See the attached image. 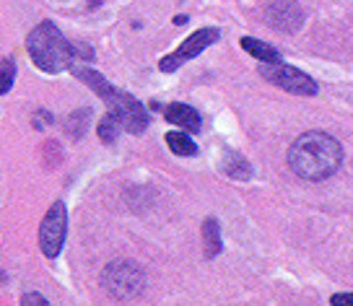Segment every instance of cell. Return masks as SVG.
I'll use <instances>...</instances> for the list:
<instances>
[{
	"label": "cell",
	"instance_id": "cell-1",
	"mask_svg": "<svg viewBox=\"0 0 353 306\" xmlns=\"http://www.w3.org/2000/svg\"><path fill=\"white\" fill-rule=\"evenodd\" d=\"M343 164V148L332 135L312 130L299 135L288 148V166L291 172L307 182H320L338 172Z\"/></svg>",
	"mask_w": 353,
	"mask_h": 306
},
{
	"label": "cell",
	"instance_id": "cell-2",
	"mask_svg": "<svg viewBox=\"0 0 353 306\" xmlns=\"http://www.w3.org/2000/svg\"><path fill=\"white\" fill-rule=\"evenodd\" d=\"M26 52H29L32 63L42 73H52L55 76V73H63L65 68L73 65L76 47L63 37V32L57 29V23L42 21L29 32Z\"/></svg>",
	"mask_w": 353,
	"mask_h": 306
},
{
	"label": "cell",
	"instance_id": "cell-3",
	"mask_svg": "<svg viewBox=\"0 0 353 306\" xmlns=\"http://www.w3.org/2000/svg\"><path fill=\"white\" fill-rule=\"evenodd\" d=\"M145 275L132 260H114L104 267L101 273V288L112 296V298H135V296L143 291Z\"/></svg>",
	"mask_w": 353,
	"mask_h": 306
},
{
	"label": "cell",
	"instance_id": "cell-4",
	"mask_svg": "<svg viewBox=\"0 0 353 306\" xmlns=\"http://www.w3.org/2000/svg\"><path fill=\"white\" fill-rule=\"evenodd\" d=\"M68 236V208L63 200H55L50 210L44 213L42 223H39V249L47 260H55L63 252Z\"/></svg>",
	"mask_w": 353,
	"mask_h": 306
},
{
	"label": "cell",
	"instance_id": "cell-5",
	"mask_svg": "<svg viewBox=\"0 0 353 306\" xmlns=\"http://www.w3.org/2000/svg\"><path fill=\"white\" fill-rule=\"evenodd\" d=\"M260 76L268 83L283 88L288 94H296V96H314L317 94V83L307 73H301L299 68H291L286 63H281V60L278 63H263L260 65Z\"/></svg>",
	"mask_w": 353,
	"mask_h": 306
},
{
	"label": "cell",
	"instance_id": "cell-6",
	"mask_svg": "<svg viewBox=\"0 0 353 306\" xmlns=\"http://www.w3.org/2000/svg\"><path fill=\"white\" fill-rule=\"evenodd\" d=\"M219 37H221V32L219 29H213V26L198 29L195 34H190L188 39L179 44L174 52H169L166 57L159 60V70H161V73H174V70H179L188 60L198 57L203 50H208L210 44L219 42Z\"/></svg>",
	"mask_w": 353,
	"mask_h": 306
},
{
	"label": "cell",
	"instance_id": "cell-7",
	"mask_svg": "<svg viewBox=\"0 0 353 306\" xmlns=\"http://www.w3.org/2000/svg\"><path fill=\"white\" fill-rule=\"evenodd\" d=\"M107 107H110V112L117 114V120L122 122V130L125 132H130V135L145 132V127H148V112H145V107L132 94L117 91Z\"/></svg>",
	"mask_w": 353,
	"mask_h": 306
},
{
	"label": "cell",
	"instance_id": "cell-8",
	"mask_svg": "<svg viewBox=\"0 0 353 306\" xmlns=\"http://www.w3.org/2000/svg\"><path fill=\"white\" fill-rule=\"evenodd\" d=\"M265 21L283 34H294L304 23V11L296 0H273L265 11Z\"/></svg>",
	"mask_w": 353,
	"mask_h": 306
},
{
	"label": "cell",
	"instance_id": "cell-9",
	"mask_svg": "<svg viewBox=\"0 0 353 306\" xmlns=\"http://www.w3.org/2000/svg\"><path fill=\"white\" fill-rule=\"evenodd\" d=\"M73 70V76L78 78V81H83L88 88H94V94L104 101V104H110L112 99H114V94H117V88L112 86L107 78L101 76V73H97V70H91V68H83V65H73L70 68Z\"/></svg>",
	"mask_w": 353,
	"mask_h": 306
},
{
	"label": "cell",
	"instance_id": "cell-10",
	"mask_svg": "<svg viewBox=\"0 0 353 306\" xmlns=\"http://www.w3.org/2000/svg\"><path fill=\"white\" fill-rule=\"evenodd\" d=\"M164 120L172 122V125H179L182 130L188 132H200L203 127V120H200V114L195 107H190V104H169L164 110Z\"/></svg>",
	"mask_w": 353,
	"mask_h": 306
},
{
	"label": "cell",
	"instance_id": "cell-11",
	"mask_svg": "<svg viewBox=\"0 0 353 306\" xmlns=\"http://www.w3.org/2000/svg\"><path fill=\"white\" fill-rule=\"evenodd\" d=\"M223 252V241H221V229L216 218L203 221V254L205 260H213Z\"/></svg>",
	"mask_w": 353,
	"mask_h": 306
},
{
	"label": "cell",
	"instance_id": "cell-12",
	"mask_svg": "<svg viewBox=\"0 0 353 306\" xmlns=\"http://www.w3.org/2000/svg\"><path fill=\"white\" fill-rule=\"evenodd\" d=\"M239 44H242L244 52H250L252 57H257L260 63H278V60H281V52H278L273 44L260 42V39H252V37H244Z\"/></svg>",
	"mask_w": 353,
	"mask_h": 306
},
{
	"label": "cell",
	"instance_id": "cell-13",
	"mask_svg": "<svg viewBox=\"0 0 353 306\" xmlns=\"http://www.w3.org/2000/svg\"><path fill=\"white\" fill-rule=\"evenodd\" d=\"M166 145L174 156H188V159L198 156V145L188 132H166Z\"/></svg>",
	"mask_w": 353,
	"mask_h": 306
},
{
	"label": "cell",
	"instance_id": "cell-14",
	"mask_svg": "<svg viewBox=\"0 0 353 306\" xmlns=\"http://www.w3.org/2000/svg\"><path fill=\"white\" fill-rule=\"evenodd\" d=\"M97 132H99L101 143H114L117 141V135L122 132V122L117 120V114H114V112H107V114H104V120L99 122Z\"/></svg>",
	"mask_w": 353,
	"mask_h": 306
},
{
	"label": "cell",
	"instance_id": "cell-15",
	"mask_svg": "<svg viewBox=\"0 0 353 306\" xmlns=\"http://www.w3.org/2000/svg\"><path fill=\"white\" fill-rule=\"evenodd\" d=\"M223 172L232 176V179H250L252 169L247 166L239 153H226V161H223Z\"/></svg>",
	"mask_w": 353,
	"mask_h": 306
},
{
	"label": "cell",
	"instance_id": "cell-16",
	"mask_svg": "<svg viewBox=\"0 0 353 306\" xmlns=\"http://www.w3.org/2000/svg\"><path fill=\"white\" fill-rule=\"evenodd\" d=\"M13 83H16V63L11 57H6V60H0V96L8 94Z\"/></svg>",
	"mask_w": 353,
	"mask_h": 306
},
{
	"label": "cell",
	"instance_id": "cell-17",
	"mask_svg": "<svg viewBox=\"0 0 353 306\" xmlns=\"http://www.w3.org/2000/svg\"><path fill=\"white\" fill-rule=\"evenodd\" d=\"M39 304H50L42 294H23L21 296V306H39Z\"/></svg>",
	"mask_w": 353,
	"mask_h": 306
},
{
	"label": "cell",
	"instance_id": "cell-18",
	"mask_svg": "<svg viewBox=\"0 0 353 306\" xmlns=\"http://www.w3.org/2000/svg\"><path fill=\"white\" fill-rule=\"evenodd\" d=\"M332 306H353V294H335L330 298Z\"/></svg>",
	"mask_w": 353,
	"mask_h": 306
}]
</instances>
